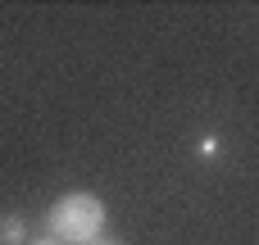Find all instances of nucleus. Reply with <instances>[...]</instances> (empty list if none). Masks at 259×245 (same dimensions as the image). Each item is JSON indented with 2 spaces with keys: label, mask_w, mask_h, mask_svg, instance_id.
<instances>
[{
  "label": "nucleus",
  "mask_w": 259,
  "mask_h": 245,
  "mask_svg": "<svg viewBox=\"0 0 259 245\" xmlns=\"http://www.w3.org/2000/svg\"><path fill=\"white\" fill-rule=\"evenodd\" d=\"M109 209L96 191H68L46 209V236L59 245H87L96 236H105Z\"/></svg>",
  "instance_id": "f257e3e1"
},
{
  "label": "nucleus",
  "mask_w": 259,
  "mask_h": 245,
  "mask_svg": "<svg viewBox=\"0 0 259 245\" xmlns=\"http://www.w3.org/2000/svg\"><path fill=\"white\" fill-rule=\"evenodd\" d=\"M0 245H27V218L23 214H5L0 218Z\"/></svg>",
  "instance_id": "f03ea898"
},
{
  "label": "nucleus",
  "mask_w": 259,
  "mask_h": 245,
  "mask_svg": "<svg viewBox=\"0 0 259 245\" xmlns=\"http://www.w3.org/2000/svg\"><path fill=\"white\" fill-rule=\"evenodd\" d=\"M87 245H118L114 236H96V241H87Z\"/></svg>",
  "instance_id": "7ed1b4c3"
},
{
  "label": "nucleus",
  "mask_w": 259,
  "mask_h": 245,
  "mask_svg": "<svg viewBox=\"0 0 259 245\" xmlns=\"http://www.w3.org/2000/svg\"><path fill=\"white\" fill-rule=\"evenodd\" d=\"M27 245H59V241H50V236H46V241H27Z\"/></svg>",
  "instance_id": "20e7f679"
}]
</instances>
